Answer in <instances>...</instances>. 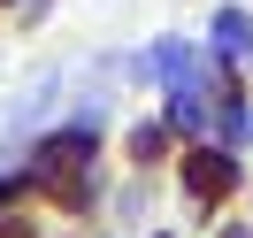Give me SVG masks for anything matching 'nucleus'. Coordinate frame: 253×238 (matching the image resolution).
Masks as SVG:
<instances>
[{
    "mask_svg": "<svg viewBox=\"0 0 253 238\" xmlns=\"http://www.w3.org/2000/svg\"><path fill=\"white\" fill-rule=\"evenodd\" d=\"M222 185H230V161H222V154H200V161H192V192H222Z\"/></svg>",
    "mask_w": 253,
    "mask_h": 238,
    "instance_id": "f03ea898",
    "label": "nucleus"
},
{
    "mask_svg": "<svg viewBox=\"0 0 253 238\" xmlns=\"http://www.w3.org/2000/svg\"><path fill=\"white\" fill-rule=\"evenodd\" d=\"M246 47H253V23L238 16V8H222L215 16V54H246Z\"/></svg>",
    "mask_w": 253,
    "mask_h": 238,
    "instance_id": "f257e3e1",
    "label": "nucleus"
}]
</instances>
